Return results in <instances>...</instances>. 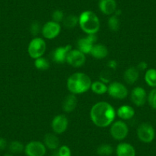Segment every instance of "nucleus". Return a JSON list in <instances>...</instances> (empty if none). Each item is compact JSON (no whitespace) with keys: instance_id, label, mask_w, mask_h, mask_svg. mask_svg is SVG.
I'll return each mask as SVG.
<instances>
[{"instance_id":"f257e3e1","label":"nucleus","mask_w":156,"mask_h":156,"mask_svg":"<svg viewBox=\"0 0 156 156\" xmlns=\"http://www.w3.org/2000/svg\"><path fill=\"white\" fill-rule=\"evenodd\" d=\"M116 111L109 103L100 101L95 103L90 112L91 121L100 128H106L114 122Z\"/></svg>"},{"instance_id":"f03ea898","label":"nucleus","mask_w":156,"mask_h":156,"mask_svg":"<svg viewBox=\"0 0 156 156\" xmlns=\"http://www.w3.org/2000/svg\"><path fill=\"white\" fill-rule=\"evenodd\" d=\"M92 80L87 74L81 72L73 73L67 80V87L70 94H82L87 92L91 87Z\"/></svg>"},{"instance_id":"7ed1b4c3","label":"nucleus","mask_w":156,"mask_h":156,"mask_svg":"<svg viewBox=\"0 0 156 156\" xmlns=\"http://www.w3.org/2000/svg\"><path fill=\"white\" fill-rule=\"evenodd\" d=\"M79 25L87 34H96L100 28V22L92 11H84L79 16Z\"/></svg>"},{"instance_id":"20e7f679","label":"nucleus","mask_w":156,"mask_h":156,"mask_svg":"<svg viewBox=\"0 0 156 156\" xmlns=\"http://www.w3.org/2000/svg\"><path fill=\"white\" fill-rule=\"evenodd\" d=\"M47 44L44 39L40 37H34L29 42L28 47V53L33 59H37L43 57L45 53Z\"/></svg>"},{"instance_id":"39448f33","label":"nucleus","mask_w":156,"mask_h":156,"mask_svg":"<svg viewBox=\"0 0 156 156\" xmlns=\"http://www.w3.org/2000/svg\"><path fill=\"white\" fill-rule=\"evenodd\" d=\"M137 137L143 143H151L155 138V130L152 125L148 122H142L137 129Z\"/></svg>"},{"instance_id":"423d86ee","label":"nucleus","mask_w":156,"mask_h":156,"mask_svg":"<svg viewBox=\"0 0 156 156\" xmlns=\"http://www.w3.org/2000/svg\"><path fill=\"white\" fill-rule=\"evenodd\" d=\"M110 135L116 141H122L129 134L128 125L122 120H118L111 124Z\"/></svg>"},{"instance_id":"0eeeda50","label":"nucleus","mask_w":156,"mask_h":156,"mask_svg":"<svg viewBox=\"0 0 156 156\" xmlns=\"http://www.w3.org/2000/svg\"><path fill=\"white\" fill-rule=\"evenodd\" d=\"M107 93L112 98L116 100H123L128 95V89L122 83L118 81L112 82L109 84Z\"/></svg>"},{"instance_id":"6e6552de","label":"nucleus","mask_w":156,"mask_h":156,"mask_svg":"<svg viewBox=\"0 0 156 156\" xmlns=\"http://www.w3.org/2000/svg\"><path fill=\"white\" fill-rule=\"evenodd\" d=\"M24 151L27 156H44L47 148L40 141H31L25 145Z\"/></svg>"},{"instance_id":"1a4fd4ad","label":"nucleus","mask_w":156,"mask_h":156,"mask_svg":"<svg viewBox=\"0 0 156 156\" xmlns=\"http://www.w3.org/2000/svg\"><path fill=\"white\" fill-rule=\"evenodd\" d=\"M66 62L75 68L81 67L86 62V55L78 49H71L67 55Z\"/></svg>"},{"instance_id":"9d476101","label":"nucleus","mask_w":156,"mask_h":156,"mask_svg":"<svg viewBox=\"0 0 156 156\" xmlns=\"http://www.w3.org/2000/svg\"><path fill=\"white\" fill-rule=\"evenodd\" d=\"M61 31V26L60 23L50 21L44 24L41 28V34L46 39H54L58 37Z\"/></svg>"},{"instance_id":"9b49d317","label":"nucleus","mask_w":156,"mask_h":156,"mask_svg":"<svg viewBox=\"0 0 156 156\" xmlns=\"http://www.w3.org/2000/svg\"><path fill=\"white\" fill-rule=\"evenodd\" d=\"M97 41V37L96 34H87V37L78 39L76 43L77 49L84 55H89Z\"/></svg>"},{"instance_id":"f8f14e48","label":"nucleus","mask_w":156,"mask_h":156,"mask_svg":"<svg viewBox=\"0 0 156 156\" xmlns=\"http://www.w3.org/2000/svg\"><path fill=\"white\" fill-rule=\"evenodd\" d=\"M68 119L64 114H59L54 117L51 122V129L55 134H63L68 127Z\"/></svg>"},{"instance_id":"ddd939ff","label":"nucleus","mask_w":156,"mask_h":156,"mask_svg":"<svg viewBox=\"0 0 156 156\" xmlns=\"http://www.w3.org/2000/svg\"><path fill=\"white\" fill-rule=\"evenodd\" d=\"M131 100L136 106H142L147 101V93L142 87H136L131 92Z\"/></svg>"},{"instance_id":"4468645a","label":"nucleus","mask_w":156,"mask_h":156,"mask_svg":"<svg viewBox=\"0 0 156 156\" xmlns=\"http://www.w3.org/2000/svg\"><path fill=\"white\" fill-rule=\"evenodd\" d=\"M71 49L72 48L70 44H66L57 48L52 52V60L57 64H64V62H66L67 55Z\"/></svg>"},{"instance_id":"2eb2a0df","label":"nucleus","mask_w":156,"mask_h":156,"mask_svg":"<svg viewBox=\"0 0 156 156\" xmlns=\"http://www.w3.org/2000/svg\"><path fill=\"white\" fill-rule=\"evenodd\" d=\"M99 8L100 12L106 16H112L116 11L115 0H100Z\"/></svg>"},{"instance_id":"dca6fc26","label":"nucleus","mask_w":156,"mask_h":156,"mask_svg":"<svg viewBox=\"0 0 156 156\" xmlns=\"http://www.w3.org/2000/svg\"><path fill=\"white\" fill-rule=\"evenodd\" d=\"M115 154L117 156H136V151L133 145L127 142H121L116 146Z\"/></svg>"},{"instance_id":"f3484780","label":"nucleus","mask_w":156,"mask_h":156,"mask_svg":"<svg viewBox=\"0 0 156 156\" xmlns=\"http://www.w3.org/2000/svg\"><path fill=\"white\" fill-rule=\"evenodd\" d=\"M139 70L136 67H130L125 70L123 74L124 80L126 83L133 85L139 80Z\"/></svg>"},{"instance_id":"a211bd4d","label":"nucleus","mask_w":156,"mask_h":156,"mask_svg":"<svg viewBox=\"0 0 156 156\" xmlns=\"http://www.w3.org/2000/svg\"><path fill=\"white\" fill-rule=\"evenodd\" d=\"M76 106H77V98H76V95L70 94L64 98V101H63L62 108L64 112L69 113V112H73L76 109Z\"/></svg>"},{"instance_id":"6ab92c4d","label":"nucleus","mask_w":156,"mask_h":156,"mask_svg":"<svg viewBox=\"0 0 156 156\" xmlns=\"http://www.w3.org/2000/svg\"><path fill=\"white\" fill-rule=\"evenodd\" d=\"M116 115L122 120H129L135 115V109L129 105H122L119 106L116 111Z\"/></svg>"},{"instance_id":"aec40b11","label":"nucleus","mask_w":156,"mask_h":156,"mask_svg":"<svg viewBox=\"0 0 156 156\" xmlns=\"http://www.w3.org/2000/svg\"><path fill=\"white\" fill-rule=\"evenodd\" d=\"M91 56L96 59L101 60L104 59L107 57L109 54V51L106 46L103 44H95L91 50L90 53Z\"/></svg>"},{"instance_id":"412c9836","label":"nucleus","mask_w":156,"mask_h":156,"mask_svg":"<svg viewBox=\"0 0 156 156\" xmlns=\"http://www.w3.org/2000/svg\"><path fill=\"white\" fill-rule=\"evenodd\" d=\"M46 148L50 150H55L60 147V140L58 136L53 133H47L44 137V142Z\"/></svg>"},{"instance_id":"4be33fe9","label":"nucleus","mask_w":156,"mask_h":156,"mask_svg":"<svg viewBox=\"0 0 156 156\" xmlns=\"http://www.w3.org/2000/svg\"><path fill=\"white\" fill-rule=\"evenodd\" d=\"M145 81L150 87L156 88V69L150 68L145 71Z\"/></svg>"},{"instance_id":"5701e85b","label":"nucleus","mask_w":156,"mask_h":156,"mask_svg":"<svg viewBox=\"0 0 156 156\" xmlns=\"http://www.w3.org/2000/svg\"><path fill=\"white\" fill-rule=\"evenodd\" d=\"M62 22L64 28L67 29H72L75 28L79 23V17L75 15H69L67 17H64Z\"/></svg>"},{"instance_id":"b1692460","label":"nucleus","mask_w":156,"mask_h":156,"mask_svg":"<svg viewBox=\"0 0 156 156\" xmlns=\"http://www.w3.org/2000/svg\"><path fill=\"white\" fill-rule=\"evenodd\" d=\"M91 90L96 94L98 95H102L106 93H107L108 86H106V83H104L102 81H94L92 82L90 87Z\"/></svg>"},{"instance_id":"393cba45","label":"nucleus","mask_w":156,"mask_h":156,"mask_svg":"<svg viewBox=\"0 0 156 156\" xmlns=\"http://www.w3.org/2000/svg\"><path fill=\"white\" fill-rule=\"evenodd\" d=\"M114 148L109 144H101L97 148V153L100 156H110L113 153Z\"/></svg>"},{"instance_id":"a878e982","label":"nucleus","mask_w":156,"mask_h":156,"mask_svg":"<svg viewBox=\"0 0 156 156\" xmlns=\"http://www.w3.org/2000/svg\"><path fill=\"white\" fill-rule=\"evenodd\" d=\"M8 146L9 150L12 154H20L25 150V145L19 141H12Z\"/></svg>"},{"instance_id":"bb28decb","label":"nucleus","mask_w":156,"mask_h":156,"mask_svg":"<svg viewBox=\"0 0 156 156\" xmlns=\"http://www.w3.org/2000/svg\"><path fill=\"white\" fill-rule=\"evenodd\" d=\"M34 67L39 70H46L50 67V63L48 61L47 58L44 57H41L34 60Z\"/></svg>"},{"instance_id":"cd10ccee","label":"nucleus","mask_w":156,"mask_h":156,"mask_svg":"<svg viewBox=\"0 0 156 156\" xmlns=\"http://www.w3.org/2000/svg\"><path fill=\"white\" fill-rule=\"evenodd\" d=\"M108 27L112 31H117L120 27V22L118 16L112 15L108 19Z\"/></svg>"},{"instance_id":"c85d7f7f","label":"nucleus","mask_w":156,"mask_h":156,"mask_svg":"<svg viewBox=\"0 0 156 156\" xmlns=\"http://www.w3.org/2000/svg\"><path fill=\"white\" fill-rule=\"evenodd\" d=\"M147 101L151 108L156 110V88H153L150 91L147 97Z\"/></svg>"},{"instance_id":"c756f323","label":"nucleus","mask_w":156,"mask_h":156,"mask_svg":"<svg viewBox=\"0 0 156 156\" xmlns=\"http://www.w3.org/2000/svg\"><path fill=\"white\" fill-rule=\"evenodd\" d=\"M41 28H42V27L41 26L38 22H34L30 25V32L33 36L37 37V34L41 32Z\"/></svg>"},{"instance_id":"7c9ffc66","label":"nucleus","mask_w":156,"mask_h":156,"mask_svg":"<svg viewBox=\"0 0 156 156\" xmlns=\"http://www.w3.org/2000/svg\"><path fill=\"white\" fill-rule=\"evenodd\" d=\"M52 21L57 22V23H60V22H63L64 19V14L63 11L61 10H55L53 13H52Z\"/></svg>"},{"instance_id":"2f4dec72","label":"nucleus","mask_w":156,"mask_h":156,"mask_svg":"<svg viewBox=\"0 0 156 156\" xmlns=\"http://www.w3.org/2000/svg\"><path fill=\"white\" fill-rule=\"evenodd\" d=\"M58 156H71V150L67 145H61L58 148Z\"/></svg>"},{"instance_id":"473e14b6","label":"nucleus","mask_w":156,"mask_h":156,"mask_svg":"<svg viewBox=\"0 0 156 156\" xmlns=\"http://www.w3.org/2000/svg\"><path fill=\"white\" fill-rule=\"evenodd\" d=\"M110 73L109 71H102L100 74V81L103 82L104 83H107L110 81Z\"/></svg>"},{"instance_id":"72a5a7b5","label":"nucleus","mask_w":156,"mask_h":156,"mask_svg":"<svg viewBox=\"0 0 156 156\" xmlns=\"http://www.w3.org/2000/svg\"><path fill=\"white\" fill-rule=\"evenodd\" d=\"M137 69L139 71H144V70H148V64L145 61H140L137 65Z\"/></svg>"},{"instance_id":"f704fd0d","label":"nucleus","mask_w":156,"mask_h":156,"mask_svg":"<svg viewBox=\"0 0 156 156\" xmlns=\"http://www.w3.org/2000/svg\"><path fill=\"white\" fill-rule=\"evenodd\" d=\"M8 146V142L4 138H0V151H3Z\"/></svg>"},{"instance_id":"c9c22d12","label":"nucleus","mask_w":156,"mask_h":156,"mask_svg":"<svg viewBox=\"0 0 156 156\" xmlns=\"http://www.w3.org/2000/svg\"><path fill=\"white\" fill-rule=\"evenodd\" d=\"M117 65H118V64H117V62L115 60H111V61H109L107 64L108 67H109V69H111V70H115L117 67Z\"/></svg>"},{"instance_id":"e433bc0d","label":"nucleus","mask_w":156,"mask_h":156,"mask_svg":"<svg viewBox=\"0 0 156 156\" xmlns=\"http://www.w3.org/2000/svg\"><path fill=\"white\" fill-rule=\"evenodd\" d=\"M3 156H12V155H11V154H5V155H3Z\"/></svg>"}]
</instances>
